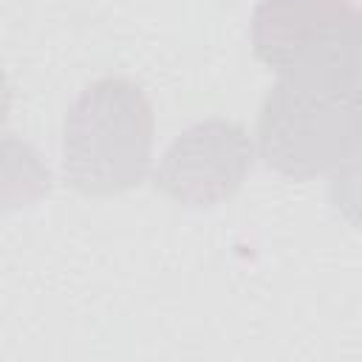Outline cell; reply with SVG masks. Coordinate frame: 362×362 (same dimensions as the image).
Listing matches in <instances>:
<instances>
[{
  "label": "cell",
  "instance_id": "obj_1",
  "mask_svg": "<svg viewBox=\"0 0 362 362\" xmlns=\"http://www.w3.org/2000/svg\"><path fill=\"white\" fill-rule=\"evenodd\" d=\"M153 110L127 79L93 82L71 107L62 167L85 195H113L139 184L150 167Z\"/></svg>",
  "mask_w": 362,
  "mask_h": 362
},
{
  "label": "cell",
  "instance_id": "obj_2",
  "mask_svg": "<svg viewBox=\"0 0 362 362\" xmlns=\"http://www.w3.org/2000/svg\"><path fill=\"white\" fill-rule=\"evenodd\" d=\"M252 42L280 79L359 96V11L351 0H260Z\"/></svg>",
  "mask_w": 362,
  "mask_h": 362
},
{
  "label": "cell",
  "instance_id": "obj_3",
  "mask_svg": "<svg viewBox=\"0 0 362 362\" xmlns=\"http://www.w3.org/2000/svg\"><path fill=\"white\" fill-rule=\"evenodd\" d=\"M269 167L291 178H314L359 156V96L280 79L257 122Z\"/></svg>",
  "mask_w": 362,
  "mask_h": 362
},
{
  "label": "cell",
  "instance_id": "obj_4",
  "mask_svg": "<svg viewBox=\"0 0 362 362\" xmlns=\"http://www.w3.org/2000/svg\"><path fill=\"white\" fill-rule=\"evenodd\" d=\"M252 170V141L235 122H201L164 153L156 184L187 206L226 201Z\"/></svg>",
  "mask_w": 362,
  "mask_h": 362
},
{
  "label": "cell",
  "instance_id": "obj_5",
  "mask_svg": "<svg viewBox=\"0 0 362 362\" xmlns=\"http://www.w3.org/2000/svg\"><path fill=\"white\" fill-rule=\"evenodd\" d=\"M48 187L51 173L40 153L25 141L0 133V215L31 206Z\"/></svg>",
  "mask_w": 362,
  "mask_h": 362
},
{
  "label": "cell",
  "instance_id": "obj_6",
  "mask_svg": "<svg viewBox=\"0 0 362 362\" xmlns=\"http://www.w3.org/2000/svg\"><path fill=\"white\" fill-rule=\"evenodd\" d=\"M8 85H6V79H3V74H0V124L6 122V113H8Z\"/></svg>",
  "mask_w": 362,
  "mask_h": 362
}]
</instances>
